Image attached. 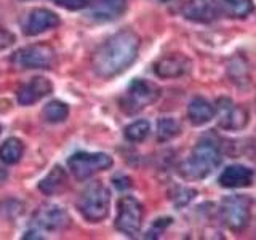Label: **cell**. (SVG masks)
Here are the masks:
<instances>
[{
    "mask_svg": "<svg viewBox=\"0 0 256 240\" xmlns=\"http://www.w3.org/2000/svg\"><path fill=\"white\" fill-rule=\"evenodd\" d=\"M0 132H2V126H0Z\"/></svg>",
    "mask_w": 256,
    "mask_h": 240,
    "instance_id": "cell-33",
    "label": "cell"
},
{
    "mask_svg": "<svg viewBox=\"0 0 256 240\" xmlns=\"http://www.w3.org/2000/svg\"><path fill=\"white\" fill-rule=\"evenodd\" d=\"M181 13L186 20L194 22H202V24L212 22L218 16V12H216L212 0H188L182 5Z\"/></svg>",
    "mask_w": 256,
    "mask_h": 240,
    "instance_id": "cell-16",
    "label": "cell"
},
{
    "mask_svg": "<svg viewBox=\"0 0 256 240\" xmlns=\"http://www.w3.org/2000/svg\"><path fill=\"white\" fill-rule=\"evenodd\" d=\"M14 44V36L13 32H10L8 29L0 28V52L6 50L8 46H12Z\"/></svg>",
    "mask_w": 256,
    "mask_h": 240,
    "instance_id": "cell-28",
    "label": "cell"
},
{
    "mask_svg": "<svg viewBox=\"0 0 256 240\" xmlns=\"http://www.w3.org/2000/svg\"><path fill=\"white\" fill-rule=\"evenodd\" d=\"M22 238H44V236H40V230L38 229H34V230H28L26 234L22 236Z\"/></svg>",
    "mask_w": 256,
    "mask_h": 240,
    "instance_id": "cell-30",
    "label": "cell"
},
{
    "mask_svg": "<svg viewBox=\"0 0 256 240\" xmlns=\"http://www.w3.org/2000/svg\"><path fill=\"white\" fill-rule=\"evenodd\" d=\"M24 142L18 138H8L0 146V160L6 165H14L22 158Z\"/></svg>",
    "mask_w": 256,
    "mask_h": 240,
    "instance_id": "cell-21",
    "label": "cell"
},
{
    "mask_svg": "<svg viewBox=\"0 0 256 240\" xmlns=\"http://www.w3.org/2000/svg\"><path fill=\"white\" fill-rule=\"evenodd\" d=\"M160 96V88L144 78H134L120 98V109L133 116L154 104Z\"/></svg>",
    "mask_w": 256,
    "mask_h": 240,
    "instance_id": "cell-5",
    "label": "cell"
},
{
    "mask_svg": "<svg viewBox=\"0 0 256 240\" xmlns=\"http://www.w3.org/2000/svg\"><path fill=\"white\" fill-rule=\"evenodd\" d=\"M181 133V125L174 117H162L157 122V140L158 142L172 141Z\"/></svg>",
    "mask_w": 256,
    "mask_h": 240,
    "instance_id": "cell-23",
    "label": "cell"
},
{
    "mask_svg": "<svg viewBox=\"0 0 256 240\" xmlns=\"http://www.w3.org/2000/svg\"><path fill=\"white\" fill-rule=\"evenodd\" d=\"M218 14L232 20H244L254 10L253 0H212Z\"/></svg>",
    "mask_w": 256,
    "mask_h": 240,
    "instance_id": "cell-17",
    "label": "cell"
},
{
    "mask_svg": "<svg viewBox=\"0 0 256 240\" xmlns=\"http://www.w3.org/2000/svg\"><path fill=\"white\" fill-rule=\"evenodd\" d=\"M44 120L48 124H61L69 117V106L62 101H50L42 110Z\"/></svg>",
    "mask_w": 256,
    "mask_h": 240,
    "instance_id": "cell-22",
    "label": "cell"
},
{
    "mask_svg": "<svg viewBox=\"0 0 256 240\" xmlns=\"http://www.w3.org/2000/svg\"><path fill=\"white\" fill-rule=\"evenodd\" d=\"M221 148L214 141L204 138L180 164L178 173L186 181H202L221 165Z\"/></svg>",
    "mask_w": 256,
    "mask_h": 240,
    "instance_id": "cell-2",
    "label": "cell"
},
{
    "mask_svg": "<svg viewBox=\"0 0 256 240\" xmlns=\"http://www.w3.org/2000/svg\"><path fill=\"white\" fill-rule=\"evenodd\" d=\"M144 218V208L138 198L124 196L117 202L116 229L126 237H136L140 234Z\"/></svg>",
    "mask_w": 256,
    "mask_h": 240,
    "instance_id": "cell-6",
    "label": "cell"
},
{
    "mask_svg": "<svg viewBox=\"0 0 256 240\" xmlns=\"http://www.w3.org/2000/svg\"><path fill=\"white\" fill-rule=\"evenodd\" d=\"M114 184H116L117 189H128V188L132 186L130 180H128L126 176H124V174H120V180H118V176H116V178H114Z\"/></svg>",
    "mask_w": 256,
    "mask_h": 240,
    "instance_id": "cell-29",
    "label": "cell"
},
{
    "mask_svg": "<svg viewBox=\"0 0 256 240\" xmlns=\"http://www.w3.org/2000/svg\"><path fill=\"white\" fill-rule=\"evenodd\" d=\"M150 133V124L148 120H136L125 128V138L132 142H142Z\"/></svg>",
    "mask_w": 256,
    "mask_h": 240,
    "instance_id": "cell-24",
    "label": "cell"
},
{
    "mask_svg": "<svg viewBox=\"0 0 256 240\" xmlns=\"http://www.w3.org/2000/svg\"><path fill=\"white\" fill-rule=\"evenodd\" d=\"M254 172L246 165H229L221 172L218 182L221 188L226 189H242L253 184Z\"/></svg>",
    "mask_w": 256,
    "mask_h": 240,
    "instance_id": "cell-15",
    "label": "cell"
},
{
    "mask_svg": "<svg viewBox=\"0 0 256 240\" xmlns=\"http://www.w3.org/2000/svg\"><path fill=\"white\" fill-rule=\"evenodd\" d=\"M196 196H197V192L194 189L184 188V186H178V188H174V190L172 192V200H173V204L176 206L181 208L184 205H188Z\"/></svg>",
    "mask_w": 256,
    "mask_h": 240,
    "instance_id": "cell-25",
    "label": "cell"
},
{
    "mask_svg": "<svg viewBox=\"0 0 256 240\" xmlns=\"http://www.w3.org/2000/svg\"><path fill=\"white\" fill-rule=\"evenodd\" d=\"M69 170L77 180L84 181L93 174L109 170L114 165V160L104 152H77L68 160Z\"/></svg>",
    "mask_w": 256,
    "mask_h": 240,
    "instance_id": "cell-8",
    "label": "cell"
},
{
    "mask_svg": "<svg viewBox=\"0 0 256 240\" xmlns=\"http://www.w3.org/2000/svg\"><path fill=\"white\" fill-rule=\"evenodd\" d=\"M56 61V52L48 44H34L21 48L12 56L16 69H52Z\"/></svg>",
    "mask_w": 256,
    "mask_h": 240,
    "instance_id": "cell-7",
    "label": "cell"
},
{
    "mask_svg": "<svg viewBox=\"0 0 256 240\" xmlns=\"http://www.w3.org/2000/svg\"><path fill=\"white\" fill-rule=\"evenodd\" d=\"M52 2L61 8H66V10L77 12V10H84L88 4V0H52Z\"/></svg>",
    "mask_w": 256,
    "mask_h": 240,
    "instance_id": "cell-26",
    "label": "cell"
},
{
    "mask_svg": "<svg viewBox=\"0 0 256 240\" xmlns=\"http://www.w3.org/2000/svg\"><path fill=\"white\" fill-rule=\"evenodd\" d=\"M152 69L158 78H178L192 69V61L181 53H173L157 60Z\"/></svg>",
    "mask_w": 256,
    "mask_h": 240,
    "instance_id": "cell-13",
    "label": "cell"
},
{
    "mask_svg": "<svg viewBox=\"0 0 256 240\" xmlns=\"http://www.w3.org/2000/svg\"><path fill=\"white\" fill-rule=\"evenodd\" d=\"M61 24L60 16L54 12L48 10V8H32L26 14H24L21 29L24 36L28 37H36L44 34L46 30H52L58 28Z\"/></svg>",
    "mask_w": 256,
    "mask_h": 240,
    "instance_id": "cell-10",
    "label": "cell"
},
{
    "mask_svg": "<svg viewBox=\"0 0 256 240\" xmlns=\"http://www.w3.org/2000/svg\"><path fill=\"white\" fill-rule=\"evenodd\" d=\"M253 200L245 194L226 196L218 206V214L221 222L232 232H242L252 221Z\"/></svg>",
    "mask_w": 256,
    "mask_h": 240,
    "instance_id": "cell-4",
    "label": "cell"
},
{
    "mask_svg": "<svg viewBox=\"0 0 256 240\" xmlns=\"http://www.w3.org/2000/svg\"><path fill=\"white\" fill-rule=\"evenodd\" d=\"M77 210L88 222H101L110 212V190L101 181L86 184L77 200Z\"/></svg>",
    "mask_w": 256,
    "mask_h": 240,
    "instance_id": "cell-3",
    "label": "cell"
},
{
    "mask_svg": "<svg viewBox=\"0 0 256 240\" xmlns=\"http://www.w3.org/2000/svg\"><path fill=\"white\" fill-rule=\"evenodd\" d=\"M126 0H88L85 16L94 22H109L118 20L126 12Z\"/></svg>",
    "mask_w": 256,
    "mask_h": 240,
    "instance_id": "cell-12",
    "label": "cell"
},
{
    "mask_svg": "<svg viewBox=\"0 0 256 240\" xmlns=\"http://www.w3.org/2000/svg\"><path fill=\"white\" fill-rule=\"evenodd\" d=\"M6 178H8V172L5 170V168L0 166V184H2Z\"/></svg>",
    "mask_w": 256,
    "mask_h": 240,
    "instance_id": "cell-31",
    "label": "cell"
},
{
    "mask_svg": "<svg viewBox=\"0 0 256 240\" xmlns=\"http://www.w3.org/2000/svg\"><path fill=\"white\" fill-rule=\"evenodd\" d=\"M188 118L194 126H202L214 118V106L202 96H196L188 106Z\"/></svg>",
    "mask_w": 256,
    "mask_h": 240,
    "instance_id": "cell-18",
    "label": "cell"
},
{
    "mask_svg": "<svg viewBox=\"0 0 256 240\" xmlns=\"http://www.w3.org/2000/svg\"><path fill=\"white\" fill-rule=\"evenodd\" d=\"M214 117L218 118V126L226 132H240L250 122L248 109L230 98H220L216 101Z\"/></svg>",
    "mask_w": 256,
    "mask_h": 240,
    "instance_id": "cell-9",
    "label": "cell"
},
{
    "mask_svg": "<svg viewBox=\"0 0 256 240\" xmlns=\"http://www.w3.org/2000/svg\"><path fill=\"white\" fill-rule=\"evenodd\" d=\"M141 38L134 30L124 29L110 36L92 54V69L101 78L125 72L138 58Z\"/></svg>",
    "mask_w": 256,
    "mask_h": 240,
    "instance_id": "cell-1",
    "label": "cell"
},
{
    "mask_svg": "<svg viewBox=\"0 0 256 240\" xmlns=\"http://www.w3.org/2000/svg\"><path fill=\"white\" fill-rule=\"evenodd\" d=\"M226 72L230 82L237 86H246L250 84V78H252L250 68H248V64L244 58H238L237 56V58L230 60V62L226 68Z\"/></svg>",
    "mask_w": 256,
    "mask_h": 240,
    "instance_id": "cell-20",
    "label": "cell"
},
{
    "mask_svg": "<svg viewBox=\"0 0 256 240\" xmlns=\"http://www.w3.org/2000/svg\"><path fill=\"white\" fill-rule=\"evenodd\" d=\"M162 2H168V0H162Z\"/></svg>",
    "mask_w": 256,
    "mask_h": 240,
    "instance_id": "cell-32",
    "label": "cell"
},
{
    "mask_svg": "<svg viewBox=\"0 0 256 240\" xmlns=\"http://www.w3.org/2000/svg\"><path fill=\"white\" fill-rule=\"evenodd\" d=\"M53 93V84L46 77H34L21 85L16 92V100L21 106H30Z\"/></svg>",
    "mask_w": 256,
    "mask_h": 240,
    "instance_id": "cell-14",
    "label": "cell"
},
{
    "mask_svg": "<svg viewBox=\"0 0 256 240\" xmlns=\"http://www.w3.org/2000/svg\"><path fill=\"white\" fill-rule=\"evenodd\" d=\"M66 186H68V173L60 165L53 166L52 172L38 182V189L45 196L61 194V192L66 189Z\"/></svg>",
    "mask_w": 256,
    "mask_h": 240,
    "instance_id": "cell-19",
    "label": "cell"
},
{
    "mask_svg": "<svg viewBox=\"0 0 256 240\" xmlns=\"http://www.w3.org/2000/svg\"><path fill=\"white\" fill-rule=\"evenodd\" d=\"M34 224L42 230L48 232H58L69 228L70 218L66 208L56 204L42 205L34 214Z\"/></svg>",
    "mask_w": 256,
    "mask_h": 240,
    "instance_id": "cell-11",
    "label": "cell"
},
{
    "mask_svg": "<svg viewBox=\"0 0 256 240\" xmlns=\"http://www.w3.org/2000/svg\"><path fill=\"white\" fill-rule=\"evenodd\" d=\"M172 224V218H160L157 221H154V224H152V230L148 232V237H157L158 234H162L164 229L166 226H170Z\"/></svg>",
    "mask_w": 256,
    "mask_h": 240,
    "instance_id": "cell-27",
    "label": "cell"
}]
</instances>
